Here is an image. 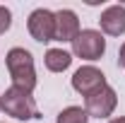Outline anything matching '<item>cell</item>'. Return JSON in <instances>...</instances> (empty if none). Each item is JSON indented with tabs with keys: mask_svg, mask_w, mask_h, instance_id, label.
Instances as JSON below:
<instances>
[{
	"mask_svg": "<svg viewBox=\"0 0 125 123\" xmlns=\"http://www.w3.org/2000/svg\"><path fill=\"white\" fill-rule=\"evenodd\" d=\"M118 104V97H115V89H111L108 85L106 87H101L99 92L89 94L87 99H84V111L94 116V118H106L113 113V109Z\"/></svg>",
	"mask_w": 125,
	"mask_h": 123,
	"instance_id": "5b68a950",
	"label": "cell"
},
{
	"mask_svg": "<svg viewBox=\"0 0 125 123\" xmlns=\"http://www.w3.org/2000/svg\"><path fill=\"white\" fill-rule=\"evenodd\" d=\"M27 29H29V34L36 39V41H41V44L53 41V36H55V12L43 10V7L34 10V12L29 15Z\"/></svg>",
	"mask_w": 125,
	"mask_h": 123,
	"instance_id": "277c9868",
	"label": "cell"
},
{
	"mask_svg": "<svg viewBox=\"0 0 125 123\" xmlns=\"http://www.w3.org/2000/svg\"><path fill=\"white\" fill-rule=\"evenodd\" d=\"M79 34V19L77 15L72 12V10H60V12H55V36H53V41H75Z\"/></svg>",
	"mask_w": 125,
	"mask_h": 123,
	"instance_id": "52a82bcc",
	"label": "cell"
},
{
	"mask_svg": "<svg viewBox=\"0 0 125 123\" xmlns=\"http://www.w3.org/2000/svg\"><path fill=\"white\" fill-rule=\"evenodd\" d=\"M7 73L12 77V85L19 87V89H24V92H34V87H36V70H34V58H31L29 51H24V48H12V51H7Z\"/></svg>",
	"mask_w": 125,
	"mask_h": 123,
	"instance_id": "6da1fadb",
	"label": "cell"
},
{
	"mask_svg": "<svg viewBox=\"0 0 125 123\" xmlns=\"http://www.w3.org/2000/svg\"><path fill=\"white\" fill-rule=\"evenodd\" d=\"M70 63H72V56H70L67 51H62V48H51L46 53V68L51 73H62V70H67Z\"/></svg>",
	"mask_w": 125,
	"mask_h": 123,
	"instance_id": "9c48e42d",
	"label": "cell"
},
{
	"mask_svg": "<svg viewBox=\"0 0 125 123\" xmlns=\"http://www.w3.org/2000/svg\"><path fill=\"white\" fill-rule=\"evenodd\" d=\"M111 123H125V116H120V118H113Z\"/></svg>",
	"mask_w": 125,
	"mask_h": 123,
	"instance_id": "4fadbf2b",
	"label": "cell"
},
{
	"mask_svg": "<svg viewBox=\"0 0 125 123\" xmlns=\"http://www.w3.org/2000/svg\"><path fill=\"white\" fill-rule=\"evenodd\" d=\"M118 63H120V65L125 68V44L120 46V51H118Z\"/></svg>",
	"mask_w": 125,
	"mask_h": 123,
	"instance_id": "7c38bea8",
	"label": "cell"
},
{
	"mask_svg": "<svg viewBox=\"0 0 125 123\" xmlns=\"http://www.w3.org/2000/svg\"><path fill=\"white\" fill-rule=\"evenodd\" d=\"M0 111H2V97H0Z\"/></svg>",
	"mask_w": 125,
	"mask_h": 123,
	"instance_id": "5bb4252c",
	"label": "cell"
},
{
	"mask_svg": "<svg viewBox=\"0 0 125 123\" xmlns=\"http://www.w3.org/2000/svg\"><path fill=\"white\" fill-rule=\"evenodd\" d=\"M2 111L7 116H12L17 121H29V118H39V111H36V101L29 92L19 89V87H10L2 94Z\"/></svg>",
	"mask_w": 125,
	"mask_h": 123,
	"instance_id": "7a4b0ae2",
	"label": "cell"
},
{
	"mask_svg": "<svg viewBox=\"0 0 125 123\" xmlns=\"http://www.w3.org/2000/svg\"><path fill=\"white\" fill-rule=\"evenodd\" d=\"M55 123H89V113L82 106H67L58 113Z\"/></svg>",
	"mask_w": 125,
	"mask_h": 123,
	"instance_id": "30bf717a",
	"label": "cell"
},
{
	"mask_svg": "<svg viewBox=\"0 0 125 123\" xmlns=\"http://www.w3.org/2000/svg\"><path fill=\"white\" fill-rule=\"evenodd\" d=\"M106 51V39L96 29H82L72 41V53L82 61H99Z\"/></svg>",
	"mask_w": 125,
	"mask_h": 123,
	"instance_id": "3957f363",
	"label": "cell"
},
{
	"mask_svg": "<svg viewBox=\"0 0 125 123\" xmlns=\"http://www.w3.org/2000/svg\"><path fill=\"white\" fill-rule=\"evenodd\" d=\"M101 29L108 36H120L125 34V7L123 5H111L101 12Z\"/></svg>",
	"mask_w": 125,
	"mask_h": 123,
	"instance_id": "ba28073f",
	"label": "cell"
},
{
	"mask_svg": "<svg viewBox=\"0 0 125 123\" xmlns=\"http://www.w3.org/2000/svg\"><path fill=\"white\" fill-rule=\"evenodd\" d=\"M72 87H75L82 97H89V94L99 92L101 87H106V77H104V73H101L99 68L84 65V68H79L77 73L72 75Z\"/></svg>",
	"mask_w": 125,
	"mask_h": 123,
	"instance_id": "8992f818",
	"label": "cell"
},
{
	"mask_svg": "<svg viewBox=\"0 0 125 123\" xmlns=\"http://www.w3.org/2000/svg\"><path fill=\"white\" fill-rule=\"evenodd\" d=\"M10 24H12V12L0 5V34H5V31L10 29Z\"/></svg>",
	"mask_w": 125,
	"mask_h": 123,
	"instance_id": "8fae6325",
	"label": "cell"
}]
</instances>
